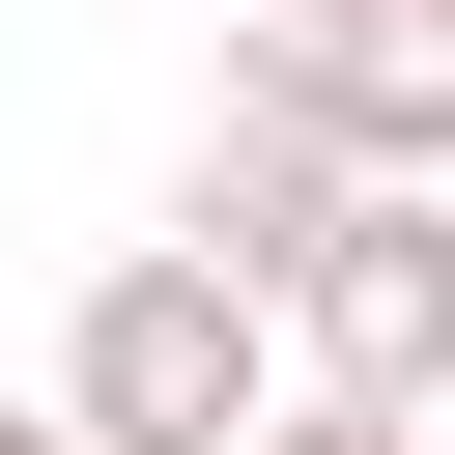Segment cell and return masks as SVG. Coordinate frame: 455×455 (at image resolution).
I'll use <instances>...</instances> for the list:
<instances>
[{"label": "cell", "mask_w": 455, "mask_h": 455, "mask_svg": "<svg viewBox=\"0 0 455 455\" xmlns=\"http://www.w3.org/2000/svg\"><path fill=\"white\" fill-rule=\"evenodd\" d=\"M0 455H85V427H57V398H0Z\"/></svg>", "instance_id": "cell-5"}, {"label": "cell", "mask_w": 455, "mask_h": 455, "mask_svg": "<svg viewBox=\"0 0 455 455\" xmlns=\"http://www.w3.org/2000/svg\"><path fill=\"white\" fill-rule=\"evenodd\" d=\"M256 398H284V313H256L228 256H114V284L57 313V427H85V455H228Z\"/></svg>", "instance_id": "cell-1"}, {"label": "cell", "mask_w": 455, "mask_h": 455, "mask_svg": "<svg viewBox=\"0 0 455 455\" xmlns=\"http://www.w3.org/2000/svg\"><path fill=\"white\" fill-rule=\"evenodd\" d=\"M228 28H427V57H455V0H228Z\"/></svg>", "instance_id": "cell-4"}, {"label": "cell", "mask_w": 455, "mask_h": 455, "mask_svg": "<svg viewBox=\"0 0 455 455\" xmlns=\"http://www.w3.org/2000/svg\"><path fill=\"white\" fill-rule=\"evenodd\" d=\"M228 455H427V427H398V398H256Z\"/></svg>", "instance_id": "cell-3"}, {"label": "cell", "mask_w": 455, "mask_h": 455, "mask_svg": "<svg viewBox=\"0 0 455 455\" xmlns=\"http://www.w3.org/2000/svg\"><path fill=\"white\" fill-rule=\"evenodd\" d=\"M284 313V398H455V199H313V256L256 284Z\"/></svg>", "instance_id": "cell-2"}]
</instances>
